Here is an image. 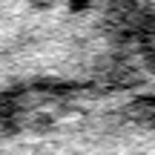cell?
I'll return each instance as SVG.
<instances>
[{
    "mask_svg": "<svg viewBox=\"0 0 155 155\" xmlns=\"http://www.w3.org/2000/svg\"><path fill=\"white\" fill-rule=\"evenodd\" d=\"M132 0H0V115L35 92L147 72Z\"/></svg>",
    "mask_w": 155,
    "mask_h": 155,
    "instance_id": "cell-1",
    "label": "cell"
},
{
    "mask_svg": "<svg viewBox=\"0 0 155 155\" xmlns=\"http://www.w3.org/2000/svg\"><path fill=\"white\" fill-rule=\"evenodd\" d=\"M0 155H155V78L20 98L0 115Z\"/></svg>",
    "mask_w": 155,
    "mask_h": 155,
    "instance_id": "cell-2",
    "label": "cell"
},
{
    "mask_svg": "<svg viewBox=\"0 0 155 155\" xmlns=\"http://www.w3.org/2000/svg\"><path fill=\"white\" fill-rule=\"evenodd\" d=\"M132 9L141 38L147 43V52H150V58H155V0H132Z\"/></svg>",
    "mask_w": 155,
    "mask_h": 155,
    "instance_id": "cell-3",
    "label": "cell"
},
{
    "mask_svg": "<svg viewBox=\"0 0 155 155\" xmlns=\"http://www.w3.org/2000/svg\"><path fill=\"white\" fill-rule=\"evenodd\" d=\"M147 69H150V75L155 78V58H150V63H147Z\"/></svg>",
    "mask_w": 155,
    "mask_h": 155,
    "instance_id": "cell-4",
    "label": "cell"
}]
</instances>
